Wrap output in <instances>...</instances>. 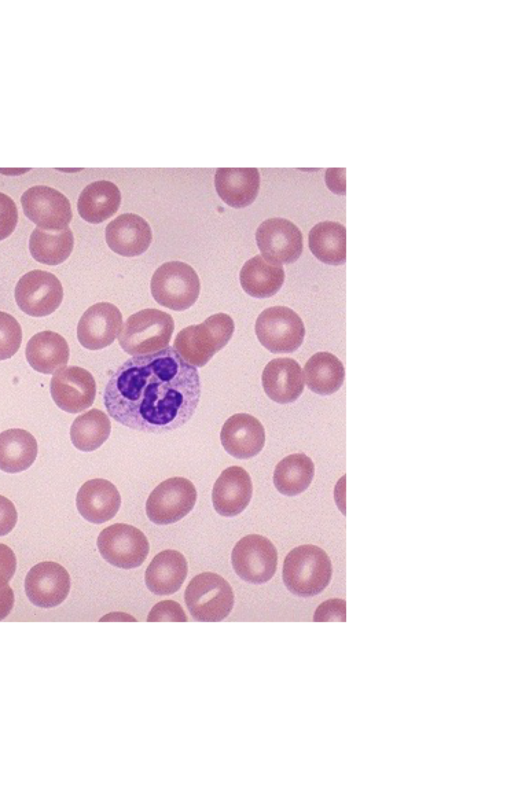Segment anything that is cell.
<instances>
[{"instance_id":"836d02e7","label":"cell","mask_w":512,"mask_h":791,"mask_svg":"<svg viewBox=\"0 0 512 791\" xmlns=\"http://www.w3.org/2000/svg\"><path fill=\"white\" fill-rule=\"evenodd\" d=\"M147 621L148 622H156V621L185 622L187 621V617L183 608L178 602L173 600H164L158 602L156 605L152 607V609L148 614Z\"/></svg>"},{"instance_id":"4fadbf2b","label":"cell","mask_w":512,"mask_h":791,"mask_svg":"<svg viewBox=\"0 0 512 791\" xmlns=\"http://www.w3.org/2000/svg\"><path fill=\"white\" fill-rule=\"evenodd\" d=\"M21 204L27 218L42 229L61 230L72 220L68 198L52 187L37 185L27 189Z\"/></svg>"},{"instance_id":"8992f818","label":"cell","mask_w":512,"mask_h":791,"mask_svg":"<svg viewBox=\"0 0 512 791\" xmlns=\"http://www.w3.org/2000/svg\"><path fill=\"white\" fill-rule=\"evenodd\" d=\"M200 281L195 270L180 261L162 264L151 279V293L156 302L166 308L183 311L198 299Z\"/></svg>"},{"instance_id":"ffe728a7","label":"cell","mask_w":512,"mask_h":791,"mask_svg":"<svg viewBox=\"0 0 512 791\" xmlns=\"http://www.w3.org/2000/svg\"><path fill=\"white\" fill-rule=\"evenodd\" d=\"M120 505L121 496L115 485L101 478L86 481L76 496V506L81 516L95 524L112 519Z\"/></svg>"},{"instance_id":"277c9868","label":"cell","mask_w":512,"mask_h":791,"mask_svg":"<svg viewBox=\"0 0 512 791\" xmlns=\"http://www.w3.org/2000/svg\"><path fill=\"white\" fill-rule=\"evenodd\" d=\"M174 331L172 316L158 309H144L129 316L118 340L130 355H146L166 348Z\"/></svg>"},{"instance_id":"60d3db41","label":"cell","mask_w":512,"mask_h":791,"mask_svg":"<svg viewBox=\"0 0 512 791\" xmlns=\"http://www.w3.org/2000/svg\"><path fill=\"white\" fill-rule=\"evenodd\" d=\"M100 621H137L134 617L123 612H112L103 616Z\"/></svg>"},{"instance_id":"8d00e7d4","label":"cell","mask_w":512,"mask_h":791,"mask_svg":"<svg viewBox=\"0 0 512 791\" xmlns=\"http://www.w3.org/2000/svg\"><path fill=\"white\" fill-rule=\"evenodd\" d=\"M16 556L12 549L0 543V589L8 585L16 571Z\"/></svg>"},{"instance_id":"e575fe53","label":"cell","mask_w":512,"mask_h":791,"mask_svg":"<svg viewBox=\"0 0 512 791\" xmlns=\"http://www.w3.org/2000/svg\"><path fill=\"white\" fill-rule=\"evenodd\" d=\"M18 221L15 202L8 195L0 192V240L10 236Z\"/></svg>"},{"instance_id":"ac0fdd59","label":"cell","mask_w":512,"mask_h":791,"mask_svg":"<svg viewBox=\"0 0 512 791\" xmlns=\"http://www.w3.org/2000/svg\"><path fill=\"white\" fill-rule=\"evenodd\" d=\"M105 237L109 248L116 254L134 257L148 249L152 242V231L141 216L124 213L106 226Z\"/></svg>"},{"instance_id":"cb8c5ba5","label":"cell","mask_w":512,"mask_h":791,"mask_svg":"<svg viewBox=\"0 0 512 791\" xmlns=\"http://www.w3.org/2000/svg\"><path fill=\"white\" fill-rule=\"evenodd\" d=\"M25 354L34 370L43 374H52L67 365L69 346L60 334L42 331L30 338Z\"/></svg>"},{"instance_id":"5b68a950","label":"cell","mask_w":512,"mask_h":791,"mask_svg":"<svg viewBox=\"0 0 512 791\" xmlns=\"http://www.w3.org/2000/svg\"><path fill=\"white\" fill-rule=\"evenodd\" d=\"M184 600L195 620L217 622L230 614L234 593L223 577L213 572H203L191 579L185 589Z\"/></svg>"},{"instance_id":"5bb4252c","label":"cell","mask_w":512,"mask_h":791,"mask_svg":"<svg viewBox=\"0 0 512 791\" xmlns=\"http://www.w3.org/2000/svg\"><path fill=\"white\" fill-rule=\"evenodd\" d=\"M24 588L32 604L41 608H53L60 605L68 596L70 576L59 563L40 562L27 573Z\"/></svg>"},{"instance_id":"f35d334b","label":"cell","mask_w":512,"mask_h":791,"mask_svg":"<svg viewBox=\"0 0 512 791\" xmlns=\"http://www.w3.org/2000/svg\"><path fill=\"white\" fill-rule=\"evenodd\" d=\"M325 180L328 188L336 193L345 194V169L329 168L326 171Z\"/></svg>"},{"instance_id":"1f68e13d","label":"cell","mask_w":512,"mask_h":791,"mask_svg":"<svg viewBox=\"0 0 512 791\" xmlns=\"http://www.w3.org/2000/svg\"><path fill=\"white\" fill-rule=\"evenodd\" d=\"M110 432L111 422L108 416L99 409H91L73 421L70 438L77 449L91 452L108 439Z\"/></svg>"},{"instance_id":"52a82bcc","label":"cell","mask_w":512,"mask_h":791,"mask_svg":"<svg viewBox=\"0 0 512 791\" xmlns=\"http://www.w3.org/2000/svg\"><path fill=\"white\" fill-rule=\"evenodd\" d=\"M259 342L272 353H292L303 342L305 327L300 316L286 306L263 310L255 324Z\"/></svg>"},{"instance_id":"f1b7e54d","label":"cell","mask_w":512,"mask_h":791,"mask_svg":"<svg viewBox=\"0 0 512 791\" xmlns=\"http://www.w3.org/2000/svg\"><path fill=\"white\" fill-rule=\"evenodd\" d=\"M308 388L319 395H330L340 389L345 377L342 362L332 353L318 352L304 366Z\"/></svg>"},{"instance_id":"8fae6325","label":"cell","mask_w":512,"mask_h":791,"mask_svg":"<svg viewBox=\"0 0 512 791\" xmlns=\"http://www.w3.org/2000/svg\"><path fill=\"white\" fill-rule=\"evenodd\" d=\"M63 288L52 273L32 270L24 274L15 287V300L19 308L33 317L53 313L61 304Z\"/></svg>"},{"instance_id":"484cf974","label":"cell","mask_w":512,"mask_h":791,"mask_svg":"<svg viewBox=\"0 0 512 791\" xmlns=\"http://www.w3.org/2000/svg\"><path fill=\"white\" fill-rule=\"evenodd\" d=\"M282 265L272 264L260 255L245 262L240 271L244 291L255 298H268L276 294L284 283Z\"/></svg>"},{"instance_id":"9c48e42d","label":"cell","mask_w":512,"mask_h":791,"mask_svg":"<svg viewBox=\"0 0 512 791\" xmlns=\"http://www.w3.org/2000/svg\"><path fill=\"white\" fill-rule=\"evenodd\" d=\"M197 491L194 484L184 477H172L161 482L146 501V514L158 525L175 523L194 507Z\"/></svg>"},{"instance_id":"74e56055","label":"cell","mask_w":512,"mask_h":791,"mask_svg":"<svg viewBox=\"0 0 512 791\" xmlns=\"http://www.w3.org/2000/svg\"><path fill=\"white\" fill-rule=\"evenodd\" d=\"M17 518L14 504L8 498L0 495V536L7 535L12 531Z\"/></svg>"},{"instance_id":"6da1fadb","label":"cell","mask_w":512,"mask_h":791,"mask_svg":"<svg viewBox=\"0 0 512 791\" xmlns=\"http://www.w3.org/2000/svg\"><path fill=\"white\" fill-rule=\"evenodd\" d=\"M200 396L197 368L167 346L120 365L106 384L103 402L118 423L138 431L163 433L188 422Z\"/></svg>"},{"instance_id":"e0dca14e","label":"cell","mask_w":512,"mask_h":791,"mask_svg":"<svg viewBox=\"0 0 512 791\" xmlns=\"http://www.w3.org/2000/svg\"><path fill=\"white\" fill-rule=\"evenodd\" d=\"M220 440L228 454L238 459H248L256 456L263 449L265 430L254 416L237 413L223 424Z\"/></svg>"},{"instance_id":"f546056e","label":"cell","mask_w":512,"mask_h":791,"mask_svg":"<svg viewBox=\"0 0 512 791\" xmlns=\"http://www.w3.org/2000/svg\"><path fill=\"white\" fill-rule=\"evenodd\" d=\"M74 246L73 233L69 227L61 230H47L36 227L29 239L32 257L46 265H58L71 254Z\"/></svg>"},{"instance_id":"603a6c76","label":"cell","mask_w":512,"mask_h":791,"mask_svg":"<svg viewBox=\"0 0 512 791\" xmlns=\"http://www.w3.org/2000/svg\"><path fill=\"white\" fill-rule=\"evenodd\" d=\"M187 561L182 553L167 549L158 553L145 571V584L156 595L177 592L186 579Z\"/></svg>"},{"instance_id":"ba28073f","label":"cell","mask_w":512,"mask_h":791,"mask_svg":"<svg viewBox=\"0 0 512 791\" xmlns=\"http://www.w3.org/2000/svg\"><path fill=\"white\" fill-rule=\"evenodd\" d=\"M101 556L111 565L132 569L139 567L149 553V543L142 531L124 523L103 529L97 538Z\"/></svg>"},{"instance_id":"d4e9b609","label":"cell","mask_w":512,"mask_h":791,"mask_svg":"<svg viewBox=\"0 0 512 791\" xmlns=\"http://www.w3.org/2000/svg\"><path fill=\"white\" fill-rule=\"evenodd\" d=\"M121 193L111 181L98 180L87 185L78 198V213L85 221L101 223L119 209Z\"/></svg>"},{"instance_id":"2e32d148","label":"cell","mask_w":512,"mask_h":791,"mask_svg":"<svg viewBox=\"0 0 512 791\" xmlns=\"http://www.w3.org/2000/svg\"><path fill=\"white\" fill-rule=\"evenodd\" d=\"M122 326V314L113 304L100 302L90 306L77 326L80 344L89 350H99L112 344Z\"/></svg>"},{"instance_id":"d6986e66","label":"cell","mask_w":512,"mask_h":791,"mask_svg":"<svg viewBox=\"0 0 512 791\" xmlns=\"http://www.w3.org/2000/svg\"><path fill=\"white\" fill-rule=\"evenodd\" d=\"M252 497V481L248 472L239 466L222 471L212 489L215 511L233 517L244 511Z\"/></svg>"},{"instance_id":"d590c367","label":"cell","mask_w":512,"mask_h":791,"mask_svg":"<svg viewBox=\"0 0 512 791\" xmlns=\"http://www.w3.org/2000/svg\"><path fill=\"white\" fill-rule=\"evenodd\" d=\"M346 603L339 598H333L321 603L313 616L315 622L323 621H345Z\"/></svg>"},{"instance_id":"ab89813d","label":"cell","mask_w":512,"mask_h":791,"mask_svg":"<svg viewBox=\"0 0 512 791\" xmlns=\"http://www.w3.org/2000/svg\"><path fill=\"white\" fill-rule=\"evenodd\" d=\"M14 605V593L7 585L0 589V621L8 616Z\"/></svg>"},{"instance_id":"44dd1931","label":"cell","mask_w":512,"mask_h":791,"mask_svg":"<svg viewBox=\"0 0 512 791\" xmlns=\"http://www.w3.org/2000/svg\"><path fill=\"white\" fill-rule=\"evenodd\" d=\"M262 385L267 396L277 403L296 401L304 389L299 363L287 357L271 360L263 370Z\"/></svg>"},{"instance_id":"9a60e30c","label":"cell","mask_w":512,"mask_h":791,"mask_svg":"<svg viewBox=\"0 0 512 791\" xmlns=\"http://www.w3.org/2000/svg\"><path fill=\"white\" fill-rule=\"evenodd\" d=\"M50 391L60 409L68 413H79L93 404L96 382L86 369L70 366L55 372L51 379Z\"/></svg>"},{"instance_id":"7c38bea8","label":"cell","mask_w":512,"mask_h":791,"mask_svg":"<svg viewBox=\"0 0 512 791\" xmlns=\"http://www.w3.org/2000/svg\"><path fill=\"white\" fill-rule=\"evenodd\" d=\"M255 237L262 257L272 264H290L302 254V233L288 219L276 217L263 221Z\"/></svg>"},{"instance_id":"83f0119b","label":"cell","mask_w":512,"mask_h":791,"mask_svg":"<svg viewBox=\"0 0 512 791\" xmlns=\"http://www.w3.org/2000/svg\"><path fill=\"white\" fill-rule=\"evenodd\" d=\"M308 244L312 254L325 264L346 262V228L338 222L317 223L309 232Z\"/></svg>"},{"instance_id":"30bf717a","label":"cell","mask_w":512,"mask_h":791,"mask_svg":"<svg viewBox=\"0 0 512 791\" xmlns=\"http://www.w3.org/2000/svg\"><path fill=\"white\" fill-rule=\"evenodd\" d=\"M277 560V550L273 543L258 534L241 538L231 553V562L236 574L252 584L269 581L276 572Z\"/></svg>"},{"instance_id":"4316f807","label":"cell","mask_w":512,"mask_h":791,"mask_svg":"<svg viewBox=\"0 0 512 791\" xmlns=\"http://www.w3.org/2000/svg\"><path fill=\"white\" fill-rule=\"evenodd\" d=\"M37 441L28 431L20 428L0 433V469L18 473L28 469L37 456Z\"/></svg>"},{"instance_id":"7402d4cb","label":"cell","mask_w":512,"mask_h":791,"mask_svg":"<svg viewBox=\"0 0 512 791\" xmlns=\"http://www.w3.org/2000/svg\"><path fill=\"white\" fill-rule=\"evenodd\" d=\"M214 184L226 204L243 208L252 204L257 197L260 175L257 168H218Z\"/></svg>"},{"instance_id":"4dcf8cb0","label":"cell","mask_w":512,"mask_h":791,"mask_svg":"<svg viewBox=\"0 0 512 791\" xmlns=\"http://www.w3.org/2000/svg\"><path fill=\"white\" fill-rule=\"evenodd\" d=\"M314 472L313 461L304 453H295L286 456L276 465L273 482L281 494L295 496L309 487Z\"/></svg>"},{"instance_id":"3957f363","label":"cell","mask_w":512,"mask_h":791,"mask_svg":"<svg viewBox=\"0 0 512 791\" xmlns=\"http://www.w3.org/2000/svg\"><path fill=\"white\" fill-rule=\"evenodd\" d=\"M234 329V321L228 314L217 313L198 325L182 329L173 348L190 365L203 367L229 342Z\"/></svg>"},{"instance_id":"d6a6232c","label":"cell","mask_w":512,"mask_h":791,"mask_svg":"<svg viewBox=\"0 0 512 791\" xmlns=\"http://www.w3.org/2000/svg\"><path fill=\"white\" fill-rule=\"evenodd\" d=\"M22 329L10 314L0 311V360L11 358L19 349Z\"/></svg>"},{"instance_id":"7a4b0ae2","label":"cell","mask_w":512,"mask_h":791,"mask_svg":"<svg viewBox=\"0 0 512 791\" xmlns=\"http://www.w3.org/2000/svg\"><path fill=\"white\" fill-rule=\"evenodd\" d=\"M331 577L330 558L318 546L300 545L285 557L282 578L286 588L294 595L315 596L328 586Z\"/></svg>"}]
</instances>
